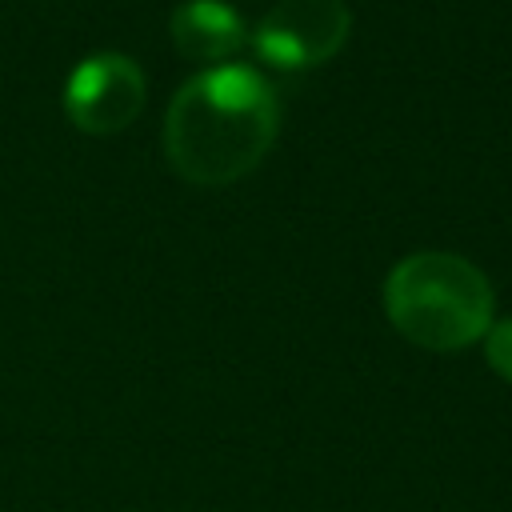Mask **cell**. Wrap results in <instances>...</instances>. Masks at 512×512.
I'll return each instance as SVG.
<instances>
[{
	"instance_id": "cell-6",
	"label": "cell",
	"mask_w": 512,
	"mask_h": 512,
	"mask_svg": "<svg viewBox=\"0 0 512 512\" xmlns=\"http://www.w3.org/2000/svg\"><path fill=\"white\" fill-rule=\"evenodd\" d=\"M484 356H488L492 372L512 384V316L496 320V324L484 332Z\"/></svg>"
},
{
	"instance_id": "cell-5",
	"label": "cell",
	"mask_w": 512,
	"mask_h": 512,
	"mask_svg": "<svg viewBox=\"0 0 512 512\" xmlns=\"http://www.w3.org/2000/svg\"><path fill=\"white\" fill-rule=\"evenodd\" d=\"M168 28H172V44L188 60H200V64L232 56L248 36L244 16L224 0H184L172 12Z\"/></svg>"
},
{
	"instance_id": "cell-2",
	"label": "cell",
	"mask_w": 512,
	"mask_h": 512,
	"mask_svg": "<svg viewBox=\"0 0 512 512\" xmlns=\"http://www.w3.org/2000/svg\"><path fill=\"white\" fill-rule=\"evenodd\" d=\"M384 312L404 340L456 352L492 328V284L456 252H412L384 280Z\"/></svg>"
},
{
	"instance_id": "cell-3",
	"label": "cell",
	"mask_w": 512,
	"mask_h": 512,
	"mask_svg": "<svg viewBox=\"0 0 512 512\" xmlns=\"http://www.w3.org/2000/svg\"><path fill=\"white\" fill-rule=\"evenodd\" d=\"M348 32H352V12L344 0H280L256 24L252 44L260 60L300 72L336 56Z\"/></svg>"
},
{
	"instance_id": "cell-1",
	"label": "cell",
	"mask_w": 512,
	"mask_h": 512,
	"mask_svg": "<svg viewBox=\"0 0 512 512\" xmlns=\"http://www.w3.org/2000/svg\"><path fill=\"white\" fill-rule=\"evenodd\" d=\"M280 132L272 84L244 68L220 64L192 76L164 112V156L176 176L220 188L248 176Z\"/></svg>"
},
{
	"instance_id": "cell-4",
	"label": "cell",
	"mask_w": 512,
	"mask_h": 512,
	"mask_svg": "<svg viewBox=\"0 0 512 512\" xmlns=\"http://www.w3.org/2000/svg\"><path fill=\"white\" fill-rule=\"evenodd\" d=\"M144 72L124 52H96L80 60L64 84V112L80 132H124L144 108Z\"/></svg>"
}]
</instances>
